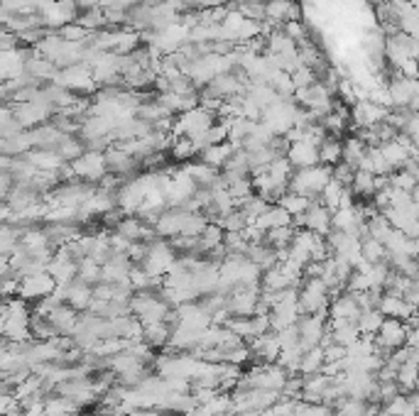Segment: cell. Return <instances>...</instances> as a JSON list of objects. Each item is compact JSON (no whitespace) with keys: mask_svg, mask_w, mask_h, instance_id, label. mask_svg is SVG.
<instances>
[{"mask_svg":"<svg viewBox=\"0 0 419 416\" xmlns=\"http://www.w3.org/2000/svg\"><path fill=\"white\" fill-rule=\"evenodd\" d=\"M329 181H331V167L314 164V167H307V169L292 171L287 191H295V194H302V196H307V199L316 201Z\"/></svg>","mask_w":419,"mask_h":416,"instance_id":"cell-1","label":"cell"},{"mask_svg":"<svg viewBox=\"0 0 419 416\" xmlns=\"http://www.w3.org/2000/svg\"><path fill=\"white\" fill-rule=\"evenodd\" d=\"M71 176L86 184H98L105 174H108V167H105V152L103 150H84L74 162H69Z\"/></svg>","mask_w":419,"mask_h":416,"instance_id":"cell-2","label":"cell"},{"mask_svg":"<svg viewBox=\"0 0 419 416\" xmlns=\"http://www.w3.org/2000/svg\"><path fill=\"white\" fill-rule=\"evenodd\" d=\"M199 189L196 181L191 179V174L186 169H177L167 174V184H165V201L167 208H184L186 201L194 196V191Z\"/></svg>","mask_w":419,"mask_h":416,"instance_id":"cell-3","label":"cell"},{"mask_svg":"<svg viewBox=\"0 0 419 416\" xmlns=\"http://www.w3.org/2000/svg\"><path fill=\"white\" fill-rule=\"evenodd\" d=\"M57 289L54 279L47 275V270L42 272H32L27 277H20L17 282V294H20L22 301H42Z\"/></svg>","mask_w":419,"mask_h":416,"instance_id":"cell-4","label":"cell"},{"mask_svg":"<svg viewBox=\"0 0 419 416\" xmlns=\"http://www.w3.org/2000/svg\"><path fill=\"white\" fill-rule=\"evenodd\" d=\"M295 226H302L304 231H309V233H314V236L324 238L326 233L331 231V211L326 208L324 203H321L319 199H316V201H311L309 208H307V211L297 218Z\"/></svg>","mask_w":419,"mask_h":416,"instance_id":"cell-5","label":"cell"},{"mask_svg":"<svg viewBox=\"0 0 419 416\" xmlns=\"http://www.w3.org/2000/svg\"><path fill=\"white\" fill-rule=\"evenodd\" d=\"M292 223H295V221H292V218L287 216V213L282 211L277 203H274V206L270 203L267 208H265V211L255 218L253 226L260 228L263 233H267V231H272V228H285V226H292Z\"/></svg>","mask_w":419,"mask_h":416,"instance_id":"cell-6","label":"cell"},{"mask_svg":"<svg viewBox=\"0 0 419 416\" xmlns=\"http://www.w3.org/2000/svg\"><path fill=\"white\" fill-rule=\"evenodd\" d=\"M235 152V147L230 145V142H221V145H209L204 147V150L199 152L201 162H204L206 167H211V169H223V164L228 162V157Z\"/></svg>","mask_w":419,"mask_h":416,"instance_id":"cell-7","label":"cell"},{"mask_svg":"<svg viewBox=\"0 0 419 416\" xmlns=\"http://www.w3.org/2000/svg\"><path fill=\"white\" fill-rule=\"evenodd\" d=\"M309 203H311V199H307V196H302V194H295V191H285V194L277 199V206L292 218V221H297V218L309 208Z\"/></svg>","mask_w":419,"mask_h":416,"instance_id":"cell-8","label":"cell"},{"mask_svg":"<svg viewBox=\"0 0 419 416\" xmlns=\"http://www.w3.org/2000/svg\"><path fill=\"white\" fill-rule=\"evenodd\" d=\"M341 162V137L336 135H324L319 142V164L336 167Z\"/></svg>","mask_w":419,"mask_h":416,"instance_id":"cell-9","label":"cell"},{"mask_svg":"<svg viewBox=\"0 0 419 416\" xmlns=\"http://www.w3.org/2000/svg\"><path fill=\"white\" fill-rule=\"evenodd\" d=\"M238 206H240L238 211L243 213L245 223H253L255 218H258L260 213H263V211H265V208H267L270 203H267V201H265V199H260L258 194H253V196H250V199H245L243 203H238Z\"/></svg>","mask_w":419,"mask_h":416,"instance_id":"cell-10","label":"cell"},{"mask_svg":"<svg viewBox=\"0 0 419 416\" xmlns=\"http://www.w3.org/2000/svg\"><path fill=\"white\" fill-rule=\"evenodd\" d=\"M170 150H172V157L175 160H191V157H196L199 155V150L194 147V142L189 140V137H182V135H177L175 140H172V145H170Z\"/></svg>","mask_w":419,"mask_h":416,"instance_id":"cell-11","label":"cell"},{"mask_svg":"<svg viewBox=\"0 0 419 416\" xmlns=\"http://www.w3.org/2000/svg\"><path fill=\"white\" fill-rule=\"evenodd\" d=\"M13 186H15V181H13V174L8 169H0V201H6L8 196H10Z\"/></svg>","mask_w":419,"mask_h":416,"instance_id":"cell-12","label":"cell"}]
</instances>
